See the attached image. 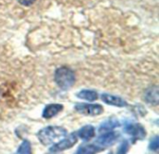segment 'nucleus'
Instances as JSON below:
<instances>
[{
    "label": "nucleus",
    "instance_id": "nucleus-2",
    "mask_svg": "<svg viewBox=\"0 0 159 154\" xmlns=\"http://www.w3.org/2000/svg\"><path fill=\"white\" fill-rule=\"evenodd\" d=\"M54 79L56 84L61 89L67 90L75 85V74L71 69L67 67H61L56 70Z\"/></svg>",
    "mask_w": 159,
    "mask_h": 154
},
{
    "label": "nucleus",
    "instance_id": "nucleus-1",
    "mask_svg": "<svg viewBox=\"0 0 159 154\" xmlns=\"http://www.w3.org/2000/svg\"><path fill=\"white\" fill-rule=\"evenodd\" d=\"M66 136V129L60 126H48L41 129L37 134L39 141L45 146L54 144L65 138Z\"/></svg>",
    "mask_w": 159,
    "mask_h": 154
},
{
    "label": "nucleus",
    "instance_id": "nucleus-10",
    "mask_svg": "<svg viewBox=\"0 0 159 154\" xmlns=\"http://www.w3.org/2000/svg\"><path fill=\"white\" fill-rule=\"evenodd\" d=\"M120 125L119 122L117 119H115V118H110L108 120H106L105 122H103L100 127H99V132L101 134L102 133H106V132H110L112 131L113 129L118 127Z\"/></svg>",
    "mask_w": 159,
    "mask_h": 154
},
{
    "label": "nucleus",
    "instance_id": "nucleus-12",
    "mask_svg": "<svg viewBox=\"0 0 159 154\" xmlns=\"http://www.w3.org/2000/svg\"><path fill=\"white\" fill-rule=\"evenodd\" d=\"M77 98L81 99H85V100H88V101H95L96 99H98L99 98V95L96 91L94 90H89V89H86V90H81L79 93L76 94Z\"/></svg>",
    "mask_w": 159,
    "mask_h": 154
},
{
    "label": "nucleus",
    "instance_id": "nucleus-16",
    "mask_svg": "<svg viewBox=\"0 0 159 154\" xmlns=\"http://www.w3.org/2000/svg\"><path fill=\"white\" fill-rule=\"evenodd\" d=\"M129 150V143L127 141H125L124 143H122L121 147L118 150V153H126Z\"/></svg>",
    "mask_w": 159,
    "mask_h": 154
},
{
    "label": "nucleus",
    "instance_id": "nucleus-4",
    "mask_svg": "<svg viewBox=\"0 0 159 154\" xmlns=\"http://www.w3.org/2000/svg\"><path fill=\"white\" fill-rule=\"evenodd\" d=\"M75 110L87 116H98L103 112L102 106L99 104H87V103H78L75 106Z\"/></svg>",
    "mask_w": 159,
    "mask_h": 154
},
{
    "label": "nucleus",
    "instance_id": "nucleus-13",
    "mask_svg": "<svg viewBox=\"0 0 159 154\" xmlns=\"http://www.w3.org/2000/svg\"><path fill=\"white\" fill-rule=\"evenodd\" d=\"M102 150L98 147L95 144H86V145H82L78 148L76 153L78 154H90V153H96L99 152H102Z\"/></svg>",
    "mask_w": 159,
    "mask_h": 154
},
{
    "label": "nucleus",
    "instance_id": "nucleus-14",
    "mask_svg": "<svg viewBox=\"0 0 159 154\" xmlns=\"http://www.w3.org/2000/svg\"><path fill=\"white\" fill-rule=\"evenodd\" d=\"M31 152H31V144L27 140H24L17 150V153L30 154Z\"/></svg>",
    "mask_w": 159,
    "mask_h": 154
},
{
    "label": "nucleus",
    "instance_id": "nucleus-17",
    "mask_svg": "<svg viewBox=\"0 0 159 154\" xmlns=\"http://www.w3.org/2000/svg\"><path fill=\"white\" fill-rule=\"evenodd\" d=\"M18 2H19L20 5H22V6L28 7V6L33 5V4L35 2V0H18Z\"/></svg>",
    "mask_w": 159,
    "mask_h": 154
},
{
    "label": "nucleus",
    "instance_id": "nucleus-11",
    "mask_svg": "<svg viewBox=\"0 0 159 154\" xmlns=\"http://www.w3.org/2000/svg\"><path fill=\"white\" fill-rule=\"evenodd\" d=\"M145 100L153 105L158 104V87L157 86H152L149 89L146 90L144 95Z\"/></svg>",
    "mask_w": 159,
    "mask_h": 154
},
{
    "label": "nucleus",
    "instance_id": "nucleus-8",
    "mask_svg": "<svg viewBox=\"0 0 159 154\" xmlns=\"http://www.w3.org/2000/svg\"><path fill=\"white\" fill-rule=\"evenodd\" d=\"M62 110L63 106L61 104H49L45 107L42 115L45 119H50L59 114Z\"/></svg>",
    "mask_w": 159,
    "mask_h": 154
},
{
    "label": "nucleus",
    "instance_id": "nucleus-3",
    "mask_svg": "<svg viewBox=\"0 0 159 154\" xmlns=\"http://www.w3.org/2000/svg\"><path fill=\"white\" fill-rule=\"evenodd\" d=\"M77 139H78V137H77L76 133H72L70 136L63 138L62 140L61 139L56 144H54L49 149V152L55 153V152H61L65 150H68V149L72 148L77 142Z\"/></svg>",
    "mask_w": 159,
    "mask_h": 154
},
{
    "label": "nucleus",
    "instance_id": "nucleus-6",
    "mask_svg": "<svg viewBox=\"0 0 159 154\" xmlns=\"http://www.w3.org/2000/svg\"><path fill=\"white\" fill-rule=\"evenodd\" d=\"M124 131L128 135L131 136L134 139H143L146 137V131L144 127L139 124H134V123L128 124L125 126Z\"/></svg>",
    "mask_w": 159,
    "mask_h": 154
},
{
    "label": "nucleus",
    "instance_id": "nucleus-9",
    "mask_svg": "<svg viewBox=\"0 0 159 154\" xmlns=\"http://www.w3.org/2000/svg\"><path fill=\"white\" fill-rule=\"evenodd\" d=\"M76 135H77V137H79L81 139H83L85 141L90 140L95 136V128L92 125L83 126L81 129H79L76 132Z\"/></svg>",
    "mask_w": 159,
    "mask_h": 154
},
{
    "label": "nucleus",
    "instance_id": "nucleus-5",
    "mask_svg": "<svg viewBox=\"0 0 159 154\" xmlns=\"http://www.w3.org/2000/svg\"><path fill=\"white\" fill-rule=\"evenodd\" d=\"M118 134L116 132H106V133H102V136H100L96 141H95V145H97L98 147H100L102 150L108 148L110 146H112L117 139H118Z\"/></svg>",
    "mask_w": 159,
    "mask_h": 154
},
{
    "label": "nucleus",
    "instance_id": "nucleus-7",
    "mask_svg": "<svg viewBox=\"0 0 159 154\" xmlns=\"http://www.w3.org/2000/svg\"><path fill=\"white\" fill-rule=\"evenodd\" d=\"M101 98L103 102H105L106 104H109V105H113V106H116V107H126L127 106V102L123 99H121L120 97H117V96L103 93V94H102Z\"/></svg>",
    "mask_w": 159,
    "mask_h": 154
},
{
    "label": "nucleus",
    "instance_id": "nucleus-15",
    "mask_svg": "<svg viewBox=\"0 0 159 154\" xmlns=\"http://www.w3.org/2000/svg\"><path fill=\"white\" fill-rule=\"evenodd\" d=\"M159 148V139L157 136L154 137L152 139H151V142H150V145H149V149L150 151H154V152H157Z\"/></svg>",
    "mask_w": 159,
    "mask_h": 154
}]
</instances>
